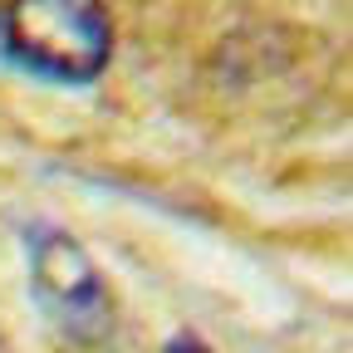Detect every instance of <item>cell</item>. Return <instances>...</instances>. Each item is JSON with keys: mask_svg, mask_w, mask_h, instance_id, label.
<instances>
[{"mask_svg": "<svg viewBox=\"0 0 353 353\" xmlns=\"http://www.w3.org/2000/svg\"><path fill=\"white\" fill-rule=\"evenodd\" d=\"M162 353H211V348H206V343H201L196 334H172Z\"/></svg>", "mask_w": 353, "mask_h": 353, "instance_id": "3957f363", "label": "cell"}, {"mask_svg": "<svg viewBox=\"0 0 353 353\" xmlns=\"http://www.w3.org/2000/svg\"><path fill=\"white\" fill-rule=\"evenodd\" d=\"M25 270L39 314L50 319L69 343H94L113 324V299L88 255L64 226L34 221L25 226Z\"/></svg>", "mask_w": 353, "mask_h": 353, "instance_id": "7a4b0ae2", "label": "cell"}, {"mask_svg": "<svg viewBox=\"0 0 353 353\" xmlns=\"http://www.w3.org/2000/svg\"><path fill=\"white\" fill-rule=\"evenodd\" d=\"M0 59L50 83H94L113 59L103 0H6Z\"/></svg>", "mask_w": 353, "mask_h": 353, "instance_id": "6da1fadb", "label": "cell"}]
</instances>
